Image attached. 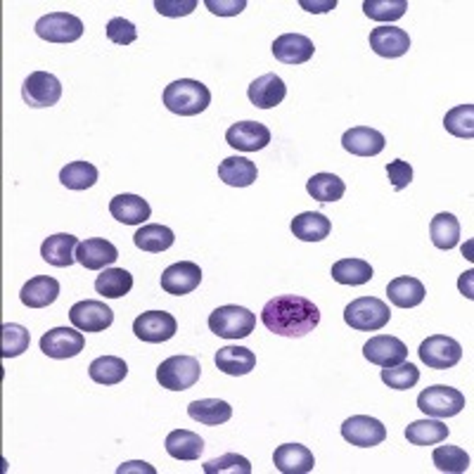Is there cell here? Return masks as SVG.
<instances>
[{
    "instance_id": "83f0119b",
    "label": "cell",
    "mask_w": 474,
    "mask_h": 474,
    "mask_svg": "<svg viewBox=\"0 0 474 474\" xmlns=\"http://www.w3.org/2000/svg\"><path fill=\"white\" fill-rule=\"evenodd\" d=\"M389 302L398 308H415L424 302V285L417 278L401 276L387 285Z\"/></svg>"
},
{
    "instance_id": "4316f807",
    "label": "cell",
    "mask_w": 474,
    "mask_h": 474,
    "mask_svg": "<svg viewBox=\"0 0 474 474\" xmlns=\"http://www.w3.org/2000/svg\"><path fill=\"white\" fill-rule=\"evenodd\" d=\"M218 178L231 187H250L257 183V164L247 157H228L218 164Z\"/></svg>"
},
{
    "instance_id": "bcb514c9",
    "label": "cell",
    "mask_w": 474,
    "mask_h": 474,
    "mask_svg": "<svg viewBox=\"0 0 474 474\" xmlns=\"http://www.w3.org/2000/svg\"><path fill=\"white\" fill-rule=\"evenodd\" d=\"M107 39L116 45H131L138 39V29L133 22L123 20V17H114L107 24Z\"/></svg>"
},
{
    "instance_id": "3957f363",
    "label": "cell",
    "mask_w": 474,
    "mask_h": 474,
    "mask_svg": "<svg viewBox=\"0 0 474 474\" xmlns=\"http://www.w3.org/2000/svg\"><path fill=\"white\" fill-rule=\"evenodd\" d=\"M389 321V306L378 296H360L344 308V323L359 333H378Z\"/></svg>"
},
{
    "instance_id": "7bdbcfd3",
    "label": "cell",
    "mask_w": 474,
    "mask_h": 474,
    "mask_svg": "<svg viewBox=\"0 0 474 474\" xmlns=\"http://www.w3.org/2000/svg\"><path fill=\"white\" fill-rule=\"evenodd\" d=\"M408 10V0H366L363 13L375 22H397Z\"/></svg>"
},
{
    "instance_id": "e0dca14e",
    "label": "cell",
    "mask_w": 474,
    "mask_h": 474,
    "mask_svg": "<svg viewBox=\"0 0 474 474\" xmlns=\"http://www.w3.org/2000/svg\"><path fill=\"white\" fill-rule=\"evenodd\" d=\"M270 50L282 65H306L308 59L314 58L315 45L314 41L308 36H302V33H282L273 41Z\"/></svg>"
},
{
    "instance_id": "2e32d148",
    "label": "cell",
    "mask_w": 474,
    "mask_h": 474,
    "mask_svg": "<svg viewBox=\"0 0 474 474\" xmlns=\"http://www.w3.org/2000/svg\"><path fill=\"white\" fill-rule=\"evenodd\" d=\"M225 142L240 152H259L270 142V131L259 122H237L225 131Z\"/></svg>"
},
{
    "instance_id": "f6af8a7d",
    "label": "cell",
    "mask_w": 474,
    "mask_h": 474,
    "mask_svg": "<svg viewBox=\"0 0 474 474\" xmlns=\"http://www.w3.org/2000/svg\"><path fill=\"white\" fill-rule=\"evenodd\" d=\"M205 474H251V462L244 458V455L237 453H225L221 458H214V460L205 462Z\"/></svg>"
},
{
    "instance_id": "5bb4252c",
    "label": "cell",
    "mask_w": 474,
    "mask_h": 474,
    "mask_svg": "<svg viewBox=\"0 0 474 474\" xmlns=\"http://www.w3.org/2000/svg\"><path fill=\"white\" fill-rule=\"evenodd\" d=\"M363 356L379 368H394L408 359V346L391 334H378L363 346Z\"/></svg>"
},
{
    "instance_id": "60d3db41",
    "label": "cell",
    "mask_w": 474,
    "mask_h": 474,
    "mask_svg": "<svg viewBox=\"0 0 474 474\" xmlns=\"http://www.w3.org/2000/svg\"><path fill=\"white\" fill-rule=\"evenodd\" d=\"M32 344V334L24 325L17 323H5L3 325V342H0V356L3 359H17Z\"/></svg>"
},
{
    "instance_id": "7c38bea8",
    "label": "cell",
    "mask_w": 474,
    "mask_h": 474,
    "mask_svg": "<svg viewBox=\"0 0 474 474\" xmlns=\"http://www.w3.org/2000/svg\"><path fill=\"white\" fill-rule=\"evenodd\" d=\"M69 321L81 333H105L114 323V311L105 302L86 299L69 308Z\"/></svg>"
},
{
    "instance_id": "484cf974",
    "label": "cell",
    "mask_w": 474,
    "mask_h": 474,
    "mask_svg": "<svg viewBox=\"0 0 474 474\" xmlns=\"http://www.w3.org/2000/svg\"><path fill=\"white\" fill-rule=\"evenodd\" d=\"M59 296V282L50 276H36L20 292V302L29 308H45Z\"/></svg>"
},
{
    "instance_id": "5b68a950",
    "label": "cell",
    "mask_w": 474,
    "mask_h": 474,
    "mask_svg": "<svg viewBox=\"0 0 474 474\" xmlns=\"http://www.w3.org/2000/svg\"><path fill=\"white\" fill-rule=\"evenodd\" d=\"M202 366L195 356H171V359L161 360L157 368V382L161 389L169 391H186L199 382Z\"/></svg>"
},
{
    "instance_id": "8992f818",
    "label": "cell",
    "mask_w": 474,
    "mask_h": 474,
    "mask_svg": "<svg viewBox=\"0 0 474 474\" xmlns=\"http://www.w3.org/2000/svg\"><path fill=\"white\" fill-rule=\"evenodd\" d=\"M417 408L430 417H453L465 408V394L446 385L427 387L417 397Z\"/></svg>"
},
{
    "instance_id": "ba28073f",
    "label": "cell",
    "mask_w": 474,
    "mask_h": 474,
    "mask_svg": "<svg viewBox=\"0 0 474 474\" xmlns=\"http://www.w3.org/2000/svg\"><path fill=\"white\" fill-rule=\"evenodd\" d=\"M22 97L29 107H52L62 97V84L50 71H33L22 84Z\"/></svg>"
},
{
    "instance_id": "4dcf8cb0",
    "label": "cell",
    "mask_w": 474,
    "mask_h": 474,
    "mask_svg": "<svg viewBox=\"0 0 474 474\" xmlns=\"http://www.w3.org/2000/svg\"><path fill=\"white\" fill-rule=\"evenodd\" d=\"M202 451H205V439L195 432L173 430L167 436V453L176 460H199Z\"/></svg>"
},
{
    "instance_id": "7a4b0ae2",
    "label": "cell",
    "mask_w": 474,
    "mask_h": 474,
    "mask_svg": "<svg viewBox=\"0 0 474 474\" xmlns=\"http://www.w3.org/2000/svg\"><path fill=\"white\" fill-rule=\"evenodd\" d=\"M164 105L178 116H197L212 105V93L202 81L180 78L164 88Z\"/></svg>"
},
{
    "instance_id": "c3c4849f",
    "label": "cell",
    "mask_w": 474,
    "mask_h": 474,
    "mask_svg": "<svg viewBox=\"0 0 474 474\" xmlns=\"http://www.w3.org/2000/svg\"><path fill=\"white\" fill-rule=\"evenodd\" d=\"M197 0H154V10L164 17H186L195 13Z\"/></svg>"
},
{
    "instance_id": "ac0fdd59",
    "label": "cell",
    "mask_w": 474,
    "mask_h": 474,
    "mask_svg": "<svg viewBox=\"0 0 474 474\" xmlns=\"http://www.w3.org/2000/svg\"><path fill=\"white\" fill-rule=\"evenodd\" d=\"M370 48L378 52L379 58L387 59H397L404 58L410 48V36L408 32L398 29V26H378L370 32Z\"/></svg>"
},
{
    "instance_id": "ab89813d",
    "label": "cell",
    "mask_w": 474,
    "mask_h": 474,
    "mask_svg": "<svg viewBox=\"0 0 474 474\" xmlns=\"http://www.w3.org/2000/svg\"><path fill=\"white\" fill-rule=\"evenodd\" d=\"M443 129L455 138H474V105H458L443 116Z\"/></svg>"
},
{
    "instance_id": "8d00e7d4",
    "label": "cell",
    "mask_w": 474,
    "mask_h": 474,
    "mask_svg": "<svg viewBox=\"0 0 474 474\" xmlns=\"http://www.w3.org/2000/svg\"><path fill=\"white\" fill-rule=\"evenodd\" d=\"M430 235L434 247H439V250H453L460 242V223H458V218L453 214H436L430 223Z\"/></svg>"
},
{
    "instance_id": "9a60e30c",
    "label": "cell",
    "mask_w": 474,
    "mask_h": 474,
    "mask_svg": "<svg viewBox=\"0 0 474 474\" xmlns=\"http://www.w3.org/2000/svg\"><path fill=\"white\" fill-rule=\"evenodd\" d=\"M199 282H202V269L193 261L173 263L161 273V289L173 296L190 295L199 287Z\"/></svg>"
},
{
    "instance_id": "7dc6e473",
    "label": "cell",
    "mask_w": 474,
    "mask_h": 474,
    "mask_svg": "<svg viewBox=\"0 0 474 474\" xmlns=\"http://www.w3.org/2000/svg\"><path fill=\"white\" fill-rule=\"evenodd\" d=\"M387 176H389V183L398 193V190H406L413 183V167L404 160H394L387 164Z\"/></svg>"
},
{
    "instance_id": "4fadbf2b",
    "label": "cell",
    "mask_w": 474,
    "mask_h": 474,
    "mask_svg": "<svg viewBox=\"0 0 474 474\" xmlns=\"http://www.w3.org/2000/svg\"><path fill=\"white\" fill-rule=\"evenodd\" d=\"M178 330V323L167 311H145L133 321V333L141 342L148 344H161L169 342Z\"/></svg>"
},
{
    "instance_id": "44dd1931",
    "label": "cell",
    "mask_w": 474,
    "mask_h": 474,
    "mask_svg": "<svg viewBox=\"0 0 474 474\" xmlns=\"http://www.w3.org/2000/svg\"><path fill=\"white\" fill-rule=\"evenodd\" d=\"M276 469L282 474H308L314 472L315 458L314 453L302 443H282L273 453Z\"/></svg>"
},
{
    "instance_id": "d590c367",
    "label": "cell",
    "mask_w": 474,
    "mask_h": 474,
    "mask_svg": "<svg viewBox=\"0 0 474 474\" xmlns=\"http://www.w3.org/2000/svg\"><path fill=\"white\" fill-rule=\"evenodd\" d=\"M133 287V276L123 269H105L96 278V292L107 299H122Z\"/></svg>"
},
{
    "instance_id": "30bf717a",
    "label": "cell",
    "mask_w": 474,
    "mask_h": 474,
    "mask_svg": "<svg viewBox=\"0 0 474 474\" xmlns=\"http://www.w3.org/2000/svg\"><path fill=\"white\" fill-rule=\"evenodd\" d=\"M84 333L77 327H52L41 337V351L48 359H74L84 351Z\"/></svg>"
},
{
    "instance_id": "681fc988",
    "label": "cell",
    "mask_w": 474,
    "mask_h": 474,
    "mask_svg": "<svg viewBox=\"0 0 474 474\" xmlns=\"http://www.w3.org/2000/svg\"><path fill=\"white\" fill-rule=\"evenodd\" d=\"M206 10L218 17H235L242 10H247V0H206Z\"/></svg>"
},
{
    "instance_id": "d4e9b609",
    "label": "cell",
    "mask_w": 474,
    "mask_h": 474,
    "mask_svg": "<svg viewBox=\"0 0 474 474\" xmlns=\"http://www.w3.org/2000/svg\"><path fill=\"white\" fill-rule=\"evenodd\" d=\"M216 368L225 375H232V378H240V375H247L257 368V356L251 349L247 346H223L218 349L216 359H214Z\"/></svg>"
},
{
    "instance_id": "cb8c5ba5",
    "label": "cell",
    "mask_w": 474,
    "mask_h": 474,
    "mask_svg": "<svg viewBox=\"0 0 474 474\" xmlns=\"http://www.w3.org/2000/svg\"><path fill=\"white\" fill-rule=\"evenodd\" d=\"M109 214L123 225H141L145 223L152 214L150 209L148 199L138 197V195H116L112 202H109Z\"/></svg>"
},
{
    "instance_id": "f546056e",
    "label": "cell",
    "mask_w": 474,
    "mask_h": 474,
    "mask_svg": "<svg viewBox=\"0 0 474 474\" xmlns=\"http://www.w3.org/2000/svg\"><path fill=\"white\" fill-rule=\"evenodd\" d=\"M187 415L193 417L195 423H202L206 427H218V424L231 420L232 408L221 398H202V401H193L187 406Z\"/></svg>"
},
{
    "instance_id": "1f68e13d",
    "label": "cell",
    "mask_w": 474,
    "mask_h": 474,
    "mask_svg": "<svg viewBox=\"0 0 474 474\" xmlns=\"http://www.w3.org/2000/svg\"><path fill=\"white\" fill-rule=\"evenodd\" d=\"M88 375L97 385L112 387L126 379L129 366H126V360L119 359V356H100V359H96L88 366Z\"/></svg>"
},
{
    "instance_id": "e575fe53",
    "label": "cell",
    "mask_w": 474,
    "mask_h": 474,
    "mask_svg": "<svg viewBox=\"0 0 474 474\" xmlns=\"http://www.w3.org/2000/svg\"><path fill=\"white\" fill-rule=\"evenodd\" d=\"M451 430L439 420H417L406 427V439L413 446H434V443L446 442Z\"/></svg>"
},
{
    "instance_id": "836d02e7",
    "label": "cell",
    "mask_w": 474,
    "mask_h": 474,
    "mask_svg": "<svg viewBox=\"0 0 474 474\" xmlns=\"http://www.w3.org/2000/svg\"><path fill=\"white\" fill-rule=\"evenodd\" d=\"M372 266L363 259H340L333 263V280L340 285H349V287H359L372 280Z\"/></svg>"
},
{
    "instance_id": "6da1fadb",
    "label": "cell",
    "mask_w": 474,
    "mask_h": 474,
    "mask_svg": "<svg viewBox=\"0 0 474 474\" xmlns=\"http://www.w3.org/2000/svg\"><path fill=\"white\" fill-rule=\"evenodd\" d=\"M263 325L280 337H304L321 323V311L311 299L299 295L273 296L261 311Z\"/></svg>"
},
{
    "instance_id": "f35d334b",
    "label": "cell",
    "mask_w": 474,
    "mask_h": 474,
    "mask_svg": "<svg viewBox=\"0 0 474 474\" xmlns=\"http://www.w3.org/2000/svg\"><path fill=\"white\" fill-rule=\"evenodd\" d=\"M306 193L318 202H337L344 197L346 186L344 180L334 173H315L306 183Z\"/></svg>"
},
{
    "instance_id": "52a82bcc",
    "label": "cell",
    "mask_w": 474,
    "mask_h": 474,
    "mask_svg": "<svg viewBox=\"0 0 474 474\" xmlns=\"http://www.w3.org/2000/svg\"><path fill=\"white\" fill-rule=\"evenodd\" d=\"M420 360L432 370H449L462 359V346L446 334H432L420 344Z\"/></svg>"
},
{
    "instance_id": "b9f144b4",
    "label": "cell",
    "mask_w": 474,
    "mask_h": 474,
    "mask_svg": "<svg viewBox=\"0 0 474 474\" xmlns=\"http://www.w3.org/2000/svg\"><path fill=\"white\" fill-rule=\"evenodd\" d=\"M432 460H434L439 472L460 474L469 469V455L460 446H436Z\"/></svg>"
},
{
    "instance_id": "ffe728a7",
    "label": "cell",
    "mask_w": 474,
    "mask_h": 474,
    "mask_svg": "<svg viewBox=\"0 0 474 474\" xmlns=\"http://www.w3.org/2000/svg\"><path fill=\"white\" fill-rule=\"evenodd\" d=\"M119 259V250L105 237H90L78 244L77 261L88 270H103Z\"/></svg>"
},
{
    "instance_id": "8fae6325",
    "label": "cell",
    "mask_w": 474,
    "mask_h": 474,
    "mask_svg": "<svg viewBox=\"0 0 474 474\" xmlns=\"http://www.w3.org/2000/svg\"><path fill=\"white\" fill-rule=\"evenodd\" d=\"M342 436L344 442H349L351 446L359 449H372L387 439V427L379 423L378 417L370 415H353L349 420H344L342 424Z\"/></svg>"
},
{
    "instance_id": "603a6c76",
    "label": "cell",
    "mask_w": 474,
    "mask_h": 474,
    "mask_svg": "<svg viewBox=\"0 0 474 474\" xmlns=\"http://www.w3.org/2000/svg\"><path fill=\"white\" fill-rule=\"evenodd\" d=\"M78 244H81L78 237L69 235V232H58L41 244V257L55 269H69L71 263L77 261Z\"/></svg>"
},
{
    "instance_id": "d6a6232c",
    "label": "cell",
    "mask_w": 474,
    "mask_h": 474,
    "mask_svg": "<svg viewBox=\"0 0 474 474\" xmlns=\"http://www.w3.org/2000/svg\"><path fill=\"white\" fill-rule=\"evenodd\" d=\"M176 242V235H173L171 228L160 223H148L142 225L141 231L133 235V244L138 250L150 251V254H160V251H167L169 247H173Z\"/></svg>"
},
{
    "instance_id": "816d5d0a",
    "label": "cell",
    "mask_w": 474,
    "mask_h": 474,
    "mask_svg": "<svg viewBox=\"0 0 474 474\" xmlns=\"http://www.w3.org/2000/svg\"><path fill=\"white\" fill-rule=\"evenodd\" d=\"M299 5L306 10V13H330V10H334L337 7V0H323V3H318V0H302Z\"/></svg>"
},
{
    "instance_id": "f5cc1de1",
    "label": "cell",
    "mask_w": 474,
    "mask_h": 474,
    "mask_svg": "<svg viewBox=\"0 0 474 474\" xmlns=\"http://www.w3.org/2000/svg\"><path fill=\"white\" fill-rule=\"evenodd\" d=\"M472 270H468V273H462V278H460V292L465 296H468V299H472Z\"/></svg>"
},
{
    "instance_id": "74e56055",
    "label": "cell",
    "mask_w": 474,
    "mask_h": 474,
    "mask_svg": "<svg viewBox=\"0 0 474 474\" xmlns=\"http://www.w3.org/2000/svg\"><path fill=\"white\" fill-rule=\"evenodd\" d=\"M97 178H100V173L90 161H71L59 171V183L69 190H77V193L96 186Z\"/></svg>"
},
{
    "instance_id": "7402d4cb",
    "label": "cell",
    "mask_w": 474,
    "mask_h": 474,
    "mask_svg": "<svg viewBox=\"0 0 474 474\" xmlns=\"http://www.w3.org/2000/svg\"><path fill=\"white\" fill-rule=\"evenodd\" d=\"M250 103L259 109H273L285 100L287 96V86L278 74H263L257 81H251L247 88Z\"/></svg>"
},
{
    "instance_id": "ee69618b",
    "label": "cell",
    "mask_w": 474,
    "mask_h": 474,
    "mask_svg": "<svg viewBox=\"0 0 474 474\" xmlns=\"http://www.w3.org/2000/svg\"><path fill=\"white\" fill-rule=\"evenodd\" d=\"M382 382H385L389 389L406 391L413 389V387L420 382V370H417L413 363H398L394 368H382Z\"/></svg>"
},
{
    "instance_id": "d6986e66",
    "label": "cell",
    "mask_w": 474,
    "mask_h": 474,
    "mask_svg": "<svg viewBox=\"0 0 474 474\" xmlns=\"http://www.w3.org/2000/svg\"><path fill=\"white\" fill-rule=\"evenodd\" d=\"M385 135L370 126H353L342 135V148L356 157H378L385 150Z\"/></svg>"
},
{
    "instance_id": "f907efd6",
    "label": "cell",
    "mask_w": 474,
    "mask_h": 474,
    "mask_svg": "<svg viewBox=\"0 0 474 474\" xmlns=\"http://www.w3.org/2000/svg\"><path fill=\"white\" fill-rule=\"evenodd\" d=\"M116 472L119 474H157V469L152 468V465H148V462H123V465H119L116 468Z\"/></svg>"
},
{
    "instance_id": "277c9868",
    "label": "cell",
    "mask_w": 474,
    "mask_h": 474,
    "mask_svg": "<svg viewBox=\"0 0 474 474\" xmlns=\"http://www.w3.org/2000/svg\"><path fill=\"white\" fill-rule=\"evenodd\" d=\"M257 327V315L244 306H218L209 315V330L223 340H244Z\"/></svg>"
},
{
    "instance_id": "f1b7e54d",
    "label": "cell",
    "mask_w": 474,
    "mask_h": 474,
    "mask_svg": "<svg viewBox=\"0 0 474 474\" xmlns=\"http://www.w3.org/2000/svg\"><path fill=\"white\" fill-rule=\"evenodd\" d=\"M292 232L302 242H321V240H325L333 232V223H330V218L325 214L304 212L292 221Z\"/></svg>"
},
{
    "instance_id": "9c48e42d",
    "label": "cell",
    "mask_w": 474,
    "mask_h": 474,
    "mask_svg": "<svg viewBox=\"0 0 474 474\" xmlns=\"http://www.w3.org/2000/svg\"><path fill=\"white\" fill-rule=\"evenodd\" d=\"M36 33L48 43H74L84 36V22L77 14L50 13L36 22Z\"/></svg>"
}]
</instances>
